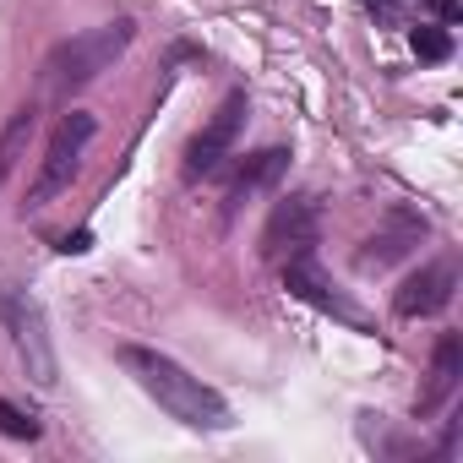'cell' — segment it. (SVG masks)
Masks as SVG:
<instances>
[{"label":"cell","mask_w":463,"mask_h":463,"mask_svg":"<svg viewBox=\"0 0 463 463\" xmlns=\"http://www.w3.org/2000/svg\"><path fill=\"white\" fill-rule=\"evenodd\" d=\"M120 360H126V371L137 376V387H142L147 398H158V409L175 414L180 425H191V430H223V425H229L223 398H218L213 387H202L191 371H180L175 360H164V354H153V349H120Z\"/></svg>","instance_id":"6da1fadb"},{"label":"cell","mask_w":463,"mask_h":463,"mask_svg":"<svg viewBox=\"0 0 463 463\" xmlns=\"http://www.w3.org/2000/svg\"><path fill=\"white\" fill-rule=\"evenodd\" d=\"M131 33H137V28H131L126 17H115V23H99V28L66 39V44L44 61V82H50V93H55V99H61V93H77L82 82H93L99 71H109L115 55L131 44Z\"/></svg>","instance_id":"7a4b0ae2"},{"label":"cell","mask_w":463,"mask_h":463,"mask_svg":"<svg viewBox=\"0 0 463 463\" xmlns=\"http://www.w3.org/2000/svg\"><path fill=\"white\" fill-rule=\"evenodd\" d=\"M93 115H82V109H71L61 126H55V137H50V147H44V164H39V175H33V185H28V207H44L55 191H66L71 185V175H77V164H82V147L93 142Z\"/></svg>","instance_id":"3957f363"},{"label":"cell","mask_w":463,"mask_h":463,"mask_svg":"<svg viewBox=\"0 0 463 463\" xmlns=\"http://www.w3.org/2000/svg\"><path fill=\"white\" fill-rule=\"evenodd\" d=\"M311 246H317V207H311L306 196L279 202L273 218H268L262 251H268L273 262H295V257H311Z\"/></svg>","instance_id":"277c9868"},{"label":"cell","mask_w":463,"mask_h":463,"mask_svg":"<svg viewBox=\"0 0 463 463\" xmlns=\"http://www.w3.org/2000/svg\"><path fill=\"white\" fill-rule=\"evenodd\" d=\"M241 126H246V93H229V99L218 104V115H213V120L196 131V142L185 147V175H207V169H218L223 153L235 147Z\"/></svg>","instance_id":"5b68a950"},{"label":"cell","mask_w":463,"mask_h":463,"mask_svg":"<svg viewBox=\"0 0 463 463\" xmlns=\"http://www.w3.org/2000/svg\"><path fill=\"white\" fill-rule=\"evenodd\" d=\"M452 284H458L452 262H430V268H420V273L403 279V289H398V317H436V311L452 300Z\"/></svg>","instance_id":"8992f818"},{"label":"cell","mask_w":463,"mask_h":463,"mask_svg":"<svg viewBox=\"0 0 463 463\" xmlns=\"http://www.w3.org/2000/svg\"><path fill=\"white\" fill-rule=\"evenodd\" d=\"M0 317L12 322V333H17V349H23V354L33 360L39 382H55V360H50V349H44V333H39V311H33L28 300L6 295V300H0Z\"/></svg>","instance_id":"52a82bcc"},{"label":"cell","mask_w":463,"mask_h":463,"mask_svg":"<svg viewBox=\"0 0 463 463\" xmlns=\"http://www.w3.org/2000/svg\"><path fill=\"white\" fill-rule=\"evenodd\" d=\"M420 235H425V223H420V218L392 213V229H382V235H371V241H365L360 262H365V268H387L392 257H403L409 246H420Z\"/></svg>","instance_id":"ba28073f"},{"label":"cell","mask_w":463,"mask_h":463,"mask_svg":"<svg viewBox=\"0 0 463 463\" xmlns=\"http://www.w3.org/2000/svg\"><path fill=\"white\" fill-rule=\"evenodd\" d=\"M284 289H289V295H300V300H311V306H322V311H344V317H349V306L327 289V279L317 273V262H311V257L284 262Z\"/></svg>","instance_id":"9c48e42d"},{"label":"cell","mask_w":463,"mask_h":463,"mask_svg":"<svg viewBox=\"0 0 463 463\" xmlns=\"http://www.w3.org/2000/svg\"><path fill=\"white\" fill-rule=\"evenodd\" d=\"M284 164H289V153H284V147H268V153H257V158H246V169L235 175V191H229V202H241V196H251V191H262V185H273V180L284 175Z\"/></svg>","instance_id":"30bf717a"},{"label":"cell","mask_w":463,"mask_h":463,"mask_svg":"<svg viewBox=\"0 0 463 463\" xmlns=\"http://www.w3.org/2000/svg\"><path fill=\"white\" fill-rule=\"evenodd\" d=\"M28 131H33V109H17L12 126L0 131V180L17 169V158H23V147H28Z\"/></svg>","instance_id":"8fae6325"},{"label":"cell","mask_w":463,"mask_h":463,"mask_svg":"<svg viewBox=\"0 0 463 463\" xmlns=\"http://www.w3.org/2000/svg\"><path fill=\"white\" fill-rule=\"evenodd\" d=\"M458 338H441V349H436V376H430V392H425V409H436L447 392H452V382H458Z\"/></svg>","instance_id":"7c38bea8"},{"label":"cell","mask_w":463,"mask_h":463,"mask_svg":"<svg viewBox=\"0 0 463 463\" xmlns=\"http://www.w3.org/2000/svg\"><path fill=\"white\" fill-rule=\"evenodd\" d=\"M414 55L420 61H447L452 55V39H447V28H414Z\"/></svg>","instance_id":"4fadbf2b"},{"label":"cell","mask_w":463,"mask_h":463,"mask_svg":"<svg viewBox=\"0 0 463 463\" xmlns=\"http://www.w3.org/2000/svg\"><path fill=\"white\" fill-rule=\"evenodd\" d=\"M0 430H6V436H23V441H33V436H39V420H28L23 409H12L6 398H0Z\"/></svg>","instance_id":"5bb4252c"},{"label":"cell","mask_w":463,"mask_h":463,"mask_svg":"<svg viewBox=\"0 0 463 463\" xmlns=\"http://www.w3.org/2000/svg\"><path fill=\"white\" fill-rule=\"evenodd\" d=\"M61 251H66V257H82V251H93V235H88V229H77V235L61 241Z\"/></svg>","instance_id":"9a60e30c"}]
</instances>
